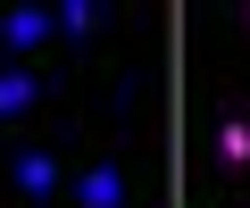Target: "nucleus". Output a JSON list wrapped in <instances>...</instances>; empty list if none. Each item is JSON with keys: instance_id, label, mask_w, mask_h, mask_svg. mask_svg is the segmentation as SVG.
<instances>
[{"instance_id": "nucleus-1", "label": "nucleus", "mask_w": 250, "mask_h": 208, "mask_svg": "<svg viewBox=\"0 0 250 208\" xmlns=\"http://www.w3.org/2000/svg\"><path fill=\"white\" fill-rule=\"evenodd\" d=\"M50 34H59V9H9V17H0V42H9L17 58H25V50H42Z\"/></svg>"}, {"instance_id": "nucleus-2", "label": "nucleus", "mask_w": 250, "mask_h": 208, "mask_svg": "<svg viewBox=\"0 0 250 208\" xmlns=\"http://www.w3.org/2000/svg\"><path fill=\"white\" fill-rule=\"evenodd\" d=\"M9 175H17V191H25V200H50V191H59V183H67V175H59V158H50V150H17V167H9Z\"/></svg>"}, {"instance_id": "nucleus-3", "label": "nucleus", "mask_w": 250, "mask_h": 208, "mask_svg": "<svg viewBox=\"0 0 250 208\" xmlns=\"http://www.w3.org/2000/svg\"><path fill=\"white\" fill-rule=\"evenodd\" d=\"M75 208H125V175L117 167H83L75 175Z\"/></svg>"}, {"instance_id": "nucleus-4", "label": "nucleus", "mask_w": 250, "mask_h": 208, "mask_svg": "<svg viewBox=\"0 0 250 208\" xmlns=\"http://www.w3.org/2000/svg\"><path fill=\"white\" fill-rule=\"evenodd\" d=\"M34 100H42V75L34 67H0V117H25Z\"/></svg>"}, {"instance_id": "nucleus-5", "label": "nucleus", "mask_w": 250, "mask_h": 208, "mask_svg": "<svg viewBox=\"0 0 250 208\" xmlns=\"http://www.w3.org/2000/svg\"><path fill=\"white\" fill-rule=\"evenodd\" d=\"M217 158L225 167H250V117H225L217 125Z\"/></svg>"}, {"instance_id": "nucleus-6", "label": "nucleus", "mask_w": 250, "mask_h": 208, "mask_svg": "<svg viewBox=\"0 0 250 208\" xmlns=\"http://www.w3.org/2000/svg\"><path fill=\"white\" fill-rule=\"evenodd\" d=\"M92 25H100V0H59V34H75V42H83Z\"/></svg>"}, {"instance_id": "nucleus-7", "label": "nucleus", "mask_w": 250, "mask_h": 208, "mask_svg": "<svg viewBox=\"0 0 250 208\" xmlns=\"http://www.w3.org/2000/svg\"><path fill=\"white\" fill-rule=\"evenodd\" d=\"M242 25H250V0H242Z\"/></svg>"}]
</instances>
